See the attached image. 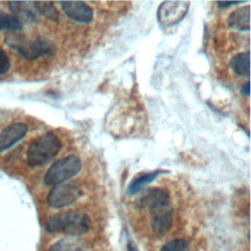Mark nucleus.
Returning <instances> with one entry per match:
<instances>
[{"label":"nucleus","instance_id":"obj_3","mask_svg":"<svg viewBox=\"0 0 251 251\" xmlns=\"http://www.w3.org/2000/svg\"><path fill=\"white\" fill-rule=\"evenodd\" d=\"M62 148V142L52 132L33 139L26 150V161L30 167H42L54 159Z\"/></svg>","mask_w":251,"mask_h":251},{"label":"nucleus","instance_id":"obj_8","mask_svg":"<svg viewBox=\"0 0 251 251\" xmlns=\"http://www.w3.org/2000/svg\"><path fill=\"white\" fill-rule=\"evenodd\" d=\"M65 15L77 23L87 24L93 18V10L86 3L81 1H69L60 3Z\"/></svg>","mask_w":251,"mask_h":251},{"label":"nucleus","instance_id":"obj_10","mask_svg":"<svg viewBox=\"0 0 251 251\" xmlns=\"http://www.w3.org/2000/svg\"><path fill=\"white\" fill-rule=\"evenodd\" d=\"M227 24L230 27L248 31L250 28V8L249 6L241 7L234 10L227 19Z\"/></svg>","mask_w":251,"mask_h":251},{"label":"nucleus","instance_id":"obj_12","mask_svg":"<svg viewBox=\"0 0 251 251\" xmlns=\"http://www.w3.org/2000/svg\"><path fill=\"white\" fill-rule=\"evenodd\" d=\"M164 171H154L151 173H146L143 175H140L136 176L132 181L129 183L127 187V193L130 195L138 193L145 185L152 182L160 174H162Z\"/></svg>","mask_w":251,"mask_h":251},{"label":"nucleus","instance_id":"obj_1","mask_svg":"<svg viewBox=\"0 0 251 251\" xmlns=\"http://www.w3.org/2000/svg\"><path fill=\"white\" fill-rule=\"evenodd\" d=\"M139 204L150 212L154 234L157 237L164 236L173 223V208L169 192L163 188H150L140 198Z\"/></svg>","mask_w":251,"mask_h":251},{"label":"nucleus","instance_id":"obj_6","mask_svg":"<svg viewBox=\"0 0 251 251\" xmlns=\"http://www.w3.org/2000/svg\"><path fill=\"white\" fill-rule=\"evenodd\" d=\"M81 195L80 188L75 183L55 185L47 195V203L55 209L64 208L75 203Z\"/></svg>","mask_w":251,"mask_h":251},{"label":"nucleus","instance_id":"obj_2","mask_svg":"<svg viewBox=\"0 0 251 251\" xmlns=\"http://www.w3.org/2000/svg\"><path fill=\"white\" fill-rule=\"evenodd\" d=\"M91 226L89 217L79 211H66L51 216L46 222V230L52 233L62 232L69 236L86 233Z\"/></svg>","mask_w":251,"mask_h":251},{"label":"nucleus","instance_id":"obj_11","mask_svg":"<svg viewBox=\"0 0 251 251\" xmlns=\"http://www.w3.org/2000/svg\"><path fill=\"white\" fill-rule=\"evenodd\" d=\"M8 6L13 16L18 20L24 19L29 22H36V11L32 2H8Z\"/></svg>","mask_w":251,"mask_h":251},{"label":"nucleus","instance_id":"obj_7","mask_svg":"<svg viewBox=\"0 0 251 251\" xmlns=\"http://www.w3.org/2000/svg\"><path fill=\"white\" fill-rule=\"evenodd\" d=\"M189 8L187 1L163 2L157 12V19L161 25L168 27L179 23L186 15Z\"/></svg>","mask_w":251,"mask_h":251},{"label":"nucleus","instance_id":"obj_20","mask_svg":"<svg viewBox=\"0 0 251 251\" xmlns=\"http://www.w3.org/2000/svg\"><path fill=\"white\" fill-rule=\"evenodd\" d=\"M241 94L249 96V81H246L242 86H241Z\"/></svg>","mask_w":251,"mask_h":251},{"label":"nucleus","instance_id":"obj_21","mask_svg":"<svg viewBox=\"0 0 251 251\" xmlns=\"http://www.w3.org/2000/svg\"><path fill=\"white\" fill-rule=\"evenodd\" d=\"M126 250L127 251H138V249H137V247L133 244V243H128L127 244V247H126Z\"/></svg>","mask_w":251,"mask_h":251},{"label":"nucleus","instance_id":"obj_18","mask_svg":"<svg viewBox=\"0 0 251 251\" xmlns=\"http://www.w3.org/2000/svg\"><path fill=\"white\" fill-rule=\"evenodd\" d=\"M10 69V59L6 52L0 47V75L6 74Z\"/></svg>","mask_w":251,"mask_h":251},{"label":"nucleus","instance_id":"obj_19","mask_svg":"<svg viewBox=\"0 0 251 251\" xmlns=\"http://www.w3.org/2000/svg\"><path fill=\"white\" fill-rule=\"evenodd\" d=\"M243 2H229V1H220V2H217V5L221 8V9H226L228 8L229 6H232V5H237V4H241Z\"/></svg>","mask_w":251,"mask_h":251},{"label":"nucleus","instance_id":"obj_14","mask_svg":"<svg viewBox=\"0 0 251 251\" xmlns=\"http://www.w3.org/2000/svg\"><path fill=\"white\" fill-rule=\"evenodd\" d=\"M47 251H84V244L78 239L69 237L54 243Z\"/></svg>","mask_w":251,"mask_h":251},{"label":"nucleus","instance_id":"obj_9","mask_svg":"<svg viewBox=\"0 0 251 251\" xmlns=\"http://www.w3.org/2000/svg\"><path fill=\"white\" fill-rule=\"evenodd\" d=\"M28 127L24 123H14L0 132V152H4L23 139Z\"/></svg>","mask_w":251,"mask_h":251},{"label":"nucleus","instance_id":"obj_5","mask_svg":"<svg viewBox=\"0 0 251 251\" xmlns=\"http://www.w3.org/2000/svg\"><path fill=\"white\" fill-rule=\"evenodd\" d=\"M81 169V161L75 155H70L54 162L47 170L43 181L48 186L61 184L76 176Z\"/></svg>","mask_w":251,"mask_h":251},{"label":"nucleus","instance_id":"obj_16","mask_svg":"<svg viewBox=\"0 0 251 251\" xmlns=\"http://www.w3.org/2000/svg\"><path fill=\"white\" fill-rule=\"evenodd\" d=\"M23 27L22 22L15 16L0 12V28L8 30H20Z\"/></svg>","mask_w":251,"mask_h":251},{"label":"nucleus","instance_id":"obj_15","mask_svg":"<svg viewBox=\"0 0 251 251\" xmlns=\"http://www.w3.org/2000/svg\"><path fill=\"white\" fill-rule=\"evenodd\" d=\"M35 11L43 16L44 18L52 21L58 22L60 18V14L56 9L53 2H32Z\"/></svg>","mask_w":251,"mask_h":251},{"label":"nucleus","instance_id":"obj_4","mask_svg":"<svg viewBox=\"0 0 251 251\" xmlns=\"http://www.w3.org/2000/svg\"><path fill=\"white\" fill-rule=\"evenodd\" d=\"M6 44L26 60H35L54 53V45L48 39L42 37L27 41L22 35L9 33L6 36Z\"/></svg>","mask_w":251,"mask_h":251},{"label":"nucleus","instance_id":"obj_17","mask_svg":"<svg viewBox=\"0 0 251 251\" xmlns=\"http://www.w3.org/2000/svg\"><path fill=\"white\" fill-rule=\"evenodd\" d=\"M187 245V241L184 239H175L165 244L160 251H185Z\"/></svg>","mask_w":251,"mask_h":251},{"label":"nucleus","instance_id":"obj_13","mask_svg":"<svg viewBox=\"0 0 251 251\" xmlns=\"http://www.w3.org/2000/svg\"><path fill=\"white\" fill-rule=\"evenodd\" d=\"M232 71L241 76H249V51L233 56L229 62Z\"/></svg>","mask_w":251,"mask_h":251}]
</instances>
